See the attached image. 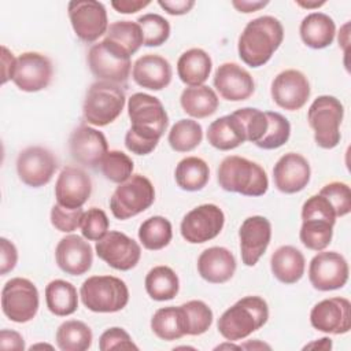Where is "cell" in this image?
I'll return each instance as SVG.
<instances>
[{
    "label": "cell",
    "instance_id": "cell-58",
    "mask_svg": "<svg viewBox=\"0 0 351 351\" xmlns=\"http://www.w3.org/2000/svg\"><path fill=\"white\" fill-rule=\"evenodd\" d=\"M240 347H241V348H247V350H262V348H267V350H270V346H269V344L261 343V341H258V340L244 343V344H241Z\"/></svg>",
    "mask_w": 351,
    "mask_h": 351
},
{
    "label": "cell",
    "instance_id": "cell-44",
    "mask_svg": "<svg viewBox=\"0 0 351 351\" xmlns=\"http://www.w3.org/2000/svg\"><path fill=\"white\" fill-rule=\"evenodd\" d=\"M143 32L145 47H159L170 36V23L159 14H144L136 21Z\"/></svg>",
    "mask_w": 351,
    "mask_h": 351
},
{
    "label": "cell",
    "instance_id": "cell-52",
    "mask_svg": "<svg viewBox=\"0 0 351 351\" xmlns=\"http://www.w3.org/2000/svg\"><path fill=\"white\" fill-rule=\"evenodd\" d=\"M0 347L1 350H15L22 351L25 350V340L16 330L1 329L0 332Z\"/></svg>",
    "mask_w": 351,
    "mask_h": 351
},
{
    "label": "cell",
    "instance_id": "cell-4",
    "mask_svg": "<svg viewBox=\"0 0 351 351\" xmlns=\"http://www.w3.org/2000/svg\"><path fill=\"white\" fill-rule=\"evenodd\" d=\"M218 184L223 191L258 197L267 192L269 180L263 167L247 158L229 155L217 171Z\"/></svg>",
    "mask_w": 351,
    "mask_h": 351
},
{
    "label": "cell",
    "instance_id": "cell-1",
    "mask_svg": "<svg viewBox=\"0 0 351 351\" xmlns=\"http://www.w3.org/2000/svg\"><path fill=\"white\" fill-rule=\"evenodd\" d=\"M128 114L132 126L125 134L126 148L136 155L151 154L169 125V115L162 101L148 93L137 92L128 100Z\"/></svg>",
    "mask_w": 351,
    "mask_h": 351
},
{
    "label": "cell",
    "instance_id": "cell-45",
    "mask_svg": "<svg viewBox=\"0 0 351 351\" xmlns=\"http://www.w3.org/2000/svg\"><path fill=\"white\" fill-rule=\"evenodd\" d=\"M234 114L243 122L247 141H251L256 145L262 140L267 129L266 111H261L252 107H244V108L236 110Z\"/></svg>",
    "mask_w": 351,
    "mask_h": 351
},
{
    "label": "cell",
    "instance_id": "cell-28",
    "mask_svg": "<svg viewBox=\"0 0 351 351\" xmlns=\"http://www.w3.org/2000/svg\"><path fill=\"white\" fill-rule=\"evenodd\" d=\"M304 255L293 245L278 247L270 258L271 273L282 284L298 282L304 274Z\"/></svg>",
    "mask_w": 351,
    "mask_h": 351
},
{
    "label": "cell",
    "instance_id": "cell-47",
    "mask_svg": "<svg viewBox=\"0 0 351 351\" xmlns=\"http://www.w3.org/2000/svg\"><path fill=\"white\" fill-rule=\"evenodd\" d=\"M319 195L330 202L337 217H344L351 211V191L346 182H329L321 188Z\"/></svg>",
    "mask_w": 351,
    "mask_h": 351
},
{
    "label": "cell",
    "instance_id": "cell-62",
    "mask_svg": "<svg viewBox=\"0 0 351 351\" xmlns=\"http://www.w3.org/2000/svg\"><path fill=\"white\" fill-rule=\"evenodd\" d=\"M36 348H49V350H52L53 347L51 344H34V346L30 347V350H36Z\"/></svg>",
    "mask_w": 351,
    "mask_h": 351
},
{
    "label": "cell",
    "instance_id": "cell-13",
    "mask_svg": "<svg viewBox=\"0 0 351 351\" xmlns=\"http://www.w3.org/2000/svg\"><path fill=\"white\" fill-rule=\"evenodd\" d=\"M95 250L101 261L121 271H128L136 267L141 258L138 243L118 230L107 232L99 241H96Z\"/></svg>",
    "mask_w": 351,
    "mask_h": 351
},
{
    "label": "cell",
    "instance_id": "cell-35",
    "mask_svg": "<svg viewBox=\"0 0 351 351\" xmlns=\"http://www.w3.org/2000/svg\"><path fill=\"white\" fill-rule=\"evenodd\" d=\"M152 332L162 340L171 341L185 336L184 313L181 306H169L156 310L151 318Z\"/></svg>",
    "mask_w": 351,
    "mask_h": 351
},
{
    "label": "cell",
    "instance_id": "cell-51",
    "mask_svg": "<svg viewBox=\"0 0 351 351\" xmlns=\"http://www.w3.org/2000/svg\"><path fill=\"white\" fill-rule=\"evenodd\" d=\"M18 262V251L12 241L5 237L0 239V274L10 273Z\"/></svg>",
    "mask_w": 351,
    "mask_h": 351
},
{
    "label": "cell",
    "instance_id": "cell-60",
    "mask_svg": "<svg viewBox=\"0 0 351 351\" xmlns=\"http://www.w3.org/2000/svg\"><path fill=\"white\" fill-rule=\"evenodd\" d=\"M348 23H346L341 29V33H339V44L344 47V51L347 52V45H348Z\"/></svg>",
    "mask_w": 351,
    "mask_h": 351
},
{
    "label": "cell",
    "instance_id": "cell-32",
    "mask_svg": "<svg viewBox=\"0 0 351 351\" xmlns=\"http://www.w3.org/2000/svg\"><path fill=\"white\" fill-rule=\"evenodd\" d=\"M45 302L48 310L58 317H67L78 308V293L75 287L66 280H52L45 287Z\"/></svg>",
    "mask_w": 351,
    "mask_h": 351
},
{
    "label": "cell",
    "instance_id": "cell-61",
    "mask_svg": "<svg viewBox=\"0 0 351 351\" xmlns=\"http://www.w3.org/2000/svg\"><path fill=\"white\" fill-rule=\"evenodd\" d=\"M222 348H237V350H241L240 346H234L232 343H226V344H219L218 347H215V350H222Z\"/></svg>",
    "mask_w": 351,
    "mask_h": 351
},
{
    "label": "cell",
    "instance_id": "cell-10",
    "mask_svg": "<svg viewBox=\"0 0 351 351\" xmlns=\"http://www.w3.org/2000/svg\"><path fill=\"white\" fill-rule=\"evenodd\" d=\"M40 306L37 287L27 278L14 277L1 289V310L4 315L18 324L32 321Z\"/></svg>",
    "mask_w": 351,
    "mask_h": 351
},
{
    "label": "cell",
    "instance_id": "cell-18",
    "mask_svg": "<svg viewBox=\"0 0 351 351\" xmlns=\"http://www.w3.org/2000/svg\"><path fill=\"white\" fill-rule=\"evenodd\" d=\"M310 324L314 329L344 335L351 329V303L346 298H329L318 302L310 313Z\"/></svg>",
    "mask_w": 351,
    "mask_h": 351
},
{
    "label": "cell",
    "instance_id": "cell-56",
    "mask_svg": "<svg viewBox=\"0 0 351 351\" xmlns=\"http://www.w3.org/2000/svg\"><path fill=\"white\" fill-rule=\"evenodd\" d=\"M269 4V1H256V0H233L232 5L239 11V12H244V14H250V12H255L263 7H266Z\"/></svg>",
    "mask_w": 351,
    "mask_h": 351
},
{
    "label": "cell",
    "instance_id": "cell-8",
    "mask_svg": "<svg viewBox=\"0 0 351 351\" xmlns=\"http://www.w3.org/2000/svg\"><path fill=\"white\" fill-rule=\"evenodd\" d=\"M86 62L90 73L99 81L119 85L125 84L130 75V55L106 38L89 48Z\"/></svg>",
    "mask_w": 351,
    "mask_h": 351
},
{
    "label": "cell",
    "instance_id": "cell-20",
    "mask_svg": "<svg viewBox=\"0 0 351 351\" xmlns=\"http://www.w3.org/2000/svg\"><path fill=\"white\" fill-rule=\"evenodd\" d=\"M69 147L73 159L90 169L100 166L103 158L108 152L106 136L100 130L88 125H81L73 130Z\"/></svg>",
    "mask_w": 351,
    "mask_h": 351
},
{
    "label": "cell",
    "instance_id": "cell-55",
    "mask_svg": "<svg viewBox=\"0 0 351 351\" xmlns=\"http://www.w3.org/2000/svg\"><path fill=\"white\" fill-rule=\"evenodd\" d=\"M15 63H16V58L14 56V53L5 45H1V84L3 85L8 80H12Z\"/></svg>",
    "mask_w": 351,
    "mask_h": 351
},
{
    "label": "cell",
    "instance_id": "cell-24",
    "mask_svg": "<svg viewBox=\"0 0 351 351\" xmlns=\"http://www.w3.org/2000/svg\"><path fill=\"white\" fill-rule=\"evenodd\" d=\"M311 176L307 159L296 152L282 155L273 167L276 188L282 193H296L303 191Z\"/></svg>",
    "mask_w": 351,
    "mask_h": 351
},
{
    "label": "cell",
    "instance_id": "cell-49",
    "mask_svg": "<svg viewBox=\"0 0 351 351\" xmlns=\"http://www.w3.org/2000/svg\"><path fill=\"white\" fill-rule=\"evenodd\" d=\"M82 207L70 210L66 207H62L60 204H53L51 210V223L63 233H70L74 232L77 228L81 225V219L84 215Z\"/></svg>",
    "mask_w": 351,
    "mask_h": 351
},
{
    "label": "cell",
    "instance_id": "cell-37",
    "mask_svg": "<svg viewBox=\"0 0 351 351\" xmlns=\"http://www.w3.org/2000/svg\"><path fill=\"white\" fill-rule=\"evenodd\" d=\"M173 237V228L167 218L155 215L147 218L138 228V240L144 248L158 251L169 245Z\"/></svg>",
    "mask_w": 351,
    "mask_h": 351
},
{
    "label": "cell",
    "instance_id": "cell-16",
    "mask_svg": "<svg viewBox=\"0 0 351 351\" xmlns=\"http://www.w3.org/2000/svg\"><path fill=\"white\" fill-rule=\"evenodd\" d=\"M53 67L48 56L40 52H23L16 58L12 81L23 92L45 89L52 80Z\"/></svg>",
    "mask_w": 351,
    "mask_h": 351
},
{
    "label": "cell",
    "instance_id": "cell-50",
    "mask_svg": "<svg viewBox=\"0 0 351 351\" xmlns=\"http://www.w3.org/2000/svg\"><path fill=\"white\" fill-rule=\"evenodd\" d=\"M100 351L110 350H138V347L133 343L132 337L123 328H110L101 333L99 339Z\"/></svg>",
    "mask_w": 351,
    "mask_h": 351
},
{
    "label": "cell",
    "instance_id": "cell-27",
    "mask_svg": "<svg viewBox=\"0 0 351 351\" xmlns=\"http://www.w3.org/2000/svg\"><path fill=\"white\" fill-rule=\"evenodd\" d=\"M207 141L219 151L237 148L247 141L243 122L234 112L217 118L207 129Z\"/></svg>",
    "mask_w": 351,
    "mask_h": 351
},
{
    "label": "cell",
    "instance_id": "cell-57",
    "mask_svg": "<svg viewBox=\"0 0 351 351\" xmlns=\"http://www.w3.org/2000/svg\"><path fill=\"white\" fill-rule=\"evenodd\" d=\"M311 348H318V350H330L332 348V340L329 337H322L319 339L318 341H313V343H308L303 347V350H311Z\"/></svg>",
    "mask_w": 351,
    "mask_h": 351
},
{
    "label": "cell",
    "instance_id": "cell-46",
    "mask_svg": "<svg viewBox=\"0 0 351 351\" xmlns=\"http://www.w3.org/2000/svg\"><path fill=\"white\" fill-rule=\"evenodd\" d=\"M110 221L107 214L97 207H90L81 219V233L86 240L99 241L108 232Z\"/></svg>",
    "mask_w": 351,
    "mask_h": 351
},
{
    "label": "cell",
    "instance_id": "cell-29",
    "mask_svg": "<svg viewBox=\"0 0 351 351\" xmlns=\"http://www.w3.org/2000/svg\"><path fill=\"white\" fill-rule=\"evenodd\" d=\"M299 33L302 41L307 47L313 49H322L333 43L336 25L328 14L311 12L300 22Z\"/></svg>",
    "mask_w": 351,
    "mask_h": 351
},
{
    "label": "cell",
    "instance_id": "cell-36",
    "mask_svg": "<svg viewBox=\"0 0 351 351\" xmlns=\"http://www.w3.org/2000/svg\"><path fill=\"white\" fill-rule=\"evenodd\" d=\"M90 328L78 319H69L56 330V346L62 351H85L92 346Z\"/></svg>",
    "mask_w": 351,
    "mask_h": 351
},
{
    "label": "cell",
    "instance_id": "cell-9",
    "mask_svg": "<svg viewBox=\"0 0 351 351\" xmlns=\"http://www.w3.org/2000/svg\"><path fill=\"white\" fill-rule=\"evenodd\" d=\"M155 202V188L152 182L141 174H132L119 184L110 197V208L117 219H128L152 206Z\"/></svg>",
    "mask_w": 351,
    "mask_h": 351
},
{
    "label": "cell",
    "instance_id": "cell-26",
    "mask_svg": "<svg viewBox=\"0 0 351 351\" xmlns=\"http://www.w3.org/2000/svg\"><path fill=\"white\" fill-rule=\"evenodd\" d=\"M236 258L225 247L206 248L197 258V271L203 280L211 284L229 281L236 271Z\"/></svg>",
    "mask_w": 351,
    "mask_h": 351
},
{
    "label": "cell",
    "instance_id": "cell-21",
    "mask_svg": "<svg viewBox=\"0 0 351 351\" xmlns=\"http://www.w3.org/2000/svg\"><path fill=\"white\" fill-rule=\"evenodd\" d=\"M92 193V180L80 167L66 166L62 169L56 184L55 197L62 207L75 210L82 207Z\"/></svg>",
    "mask_w": 351,
    "mask_h": 351
},
{
    "label": "cell",
    "instance_id": "cell-12",
    "mask_svg": "<svg viewBox=\"0 0 351 351\" xmlns=\"http://www.w3.org/2000/svg\"><path fill=\"white\" fill-rule=\"evenodd\" d=\"M67 12L74 33L85 43L96 41L108 29L107 11L100 1L73 0L67 5Z\"/></svg>",
    "mask_w": 351,
    "mask_h": 351
},
{
    "label": "cell",
    "instance_id": "cell-53",
    "mask_svg": "<svg viewBox=\"0 0 351 351\" xmlns=\"http://www.w3.org/2000/svg\"><path fill=\"white\" fill-rule=\"evenodd\" d=\"M158 4L170 15H184L195 7V0H159Z\"/></svg>",
    "mask_w": 351,
    "mask_h": 351
},
{
    "label": "cell",
    "instance_id": "cell-54",
    "mask_svg": "<svg viewBox=\"0 0 351 351\" xmlns=\"http://www.w3.org/2000/svg\"><path fill=\"white\" fill-rule=\"evenodd\" d=\"M149 0H112L111 7L121 14H134L147 5H149Z\"/></svg>",
    "mask_w": 351,
    "mask_h": 351
},
{
    "label": "cell",
    "instance_id": "cell-43",
    "mask_svg": "<svg viewBox=\"0 0 351 351\" xmlns=\"http://www.w3.org/2000/svg\"><path fill=\"white\" fill-rule=\"evenodd\" d=\"M132 158L122 151H108L100 163V170L103 176L115 184L125 182L133 173Z\"/></svg>",
    "mask_w": 351,
    "mask_h": 351
},
{
    "label": "cell",
    "instance_id": "cell-6",
    "mask_svg": "<svg viewBox=\"0 0 351 351\" xmlns=\"http://www.w3.org/2000/svg\"><path fill=\"white\" fill-rule=\"evenodd\" d=\"M125 103V92L118 84L97 81L88 88L82 114L88 123L93 126H107L121 115Z\"/></svg>",
    "mask_w": 351,
    "mask_h": 351
},
{
    "label": "cell",
    "instance_id": "cell-22",
    "mask_svg": "<svg viewBox=\"0 0 351 351\" xmlns=\"http://www.w3.org/2000/svg\"><path fill=\"white\" fill-rule=\"evenodd\" d=\"M56 265L70 276L85 274L93 263V251L84 237L69 234L60 239L55 250Z\"/></svg>",
    "mask_w": 351,
    "mask_h": 351
},
{
    "label": "cell",
    "instance_id": "cell-33",
    "mask_svg": "<svg viewBox=\"0 0 351 351\" xmlns=\"http://www.w3.org/2000/svg\"><path fill=\"white\" fill-rule=\"evenodd\" d=\"M145 291L148 296L158 302L171 300L180 291V280L169 266H155L145 276Z\"/></svg>",
    "mask_w": 351,
    "mask_h": 351
},
{
    "label": "cell",
    "instance_id": "cell-48",
    "mask_svg": "<svg viewBox=\"0 0 351 351\" xmlns=\"http://www.w3.org/2000/svg\"><path fill=\"white\" fill-rule=\"evenodd\" d=\"M310 218H318V219H325L332 223L336 222V211L330 202L322 196V195H313L310 196L302 207V221L303 219H310Z\"/></svg>",
    "mask_w": 351,
    "mask_h": 351
},
{
    "label": "cell",
    "instance_id": "cell-5",
    "mask_svg": "<svg viewBox=\"0 0 351 351\" xmlns=\"http://www.w3.org/2000/svg\"><path fill=\"white\" fill-rule=\"evenodd\" d=\"M80 296L82 304L93 313H117L126 307L129 289L118 277L92 276L82 282Z\"/></svg>",
    "mask_w": 351,
    "mask_h": 351
},
{
    "label": "cell",
    "instance_id": "cell-38",
    "mask_svg": "<svg viewBox=\"0 0 351 351\" xmlns=\"http://www.w3.org/2000/svg\"><path fill=\"white\" fill-rule=\"evenodd\" d=\"M203 140V129L197 121L180 119L177 121L167 136L170 147L177 152H189L195 149Z\"/></svg>",
    "mask_w": 351,
    "mask_h": 351
},
{
    "label": "cell",
    "instance_id": "cell-14",
    "mask_svg": "<svg viewBox=\"0 0 351 351\" xmlns=\"http://www.w3.org/2000/svg\"><path fill=\"white\" fill-rule=\"evenodd\" d=\"M348 263L336 251H319L308 265L311 285L322 292L343 288L348 281Z\"/></svg>",
    "mask_w": 351,
    "mask_h": 351
},
{
    "label": "cell",
    "instance_id": "cell-2",
    "mask_svg": "<svg viewBox=\"0 0 351 351\" xmlns=\"http://www.w3.org/2000/svg\"><path fill=\"white\" fill-rule=\"evenodd\" d=\"M284 40L282 23L271 16L263 15L250 21L241 32L237 43L240 59L250 67L266 64Z\"/></svg>",
    "mask_w": 351,
    "mask_h": 351
},
{
    "label": "cell",
    "instance_id": "cell-25",
    "mask_svg": "<svg viewBox=\"0 0 351 351\" xmlns=\"http://www.w3.org/2000/svg\"><path fill=\"white\" fill-rule=\"evenodd\" d=\"M133 81L149 90H162L170 85L173 70L167 59L156 53L140 56L132 69Z\"/></svg>",
    "mask_w": 351,
    "mask_h": 351
},
{
    "label": "cell",
    "instance_id": "cell-41",
    "mask_svg": "<svg viewBox=\"0 0 351 351\" xmlns=\"http://www.w3.org/2000/svg\"><path fill=\"white\" fill-rule=\"evenodd\" d=\"M184 313L185 333L189 336H199L208 330L213 324V311L202 300H189L181 304Z\"/></svg>",
    "mask_w": 351,
    "mask_h": 351
},
{
    "label": "cell",
    "instance_id": "cell-30",
    "mask_svg": "<svg viewBox=\"0 0 351 351\" xmlns=\"http://www.w3.org/2000/svg\"><path fill=\"white\" fill-rule=\"evenodd\" d=\"M211 67V58L204 49L191 48L178 58L177 74L185 85L199 86L210 77Z\"/></svg>",
    "mask_w": 351,
    "mask_h": 351
},
{
    "label": "cell",
    "instance_id": "cell-15",
    "mask_svg": "<svg viewBox=\"0 0 351 351\" xmlns=\"http://www.w3.org/2000/svg\"><path fill=\"white\" fill-rule=\"evenodd\" d=\"M58 169L53 154L40 145L22 149L16 158V173L19 180L32 188L47 185Z\"/></svg>",
    "mask_w": 351,
    "mask_h": 351
},
{
    "label": "cell",
    "instance_id": "cell-59",
    "mask_svg": "<svg viewBox=\"0 0 351 351\" xmlns=\"http://www.w3.org/2000/svg\"><path fill=\"white\" fill-rule=\"evenodd\" d=\"M326 1H304V0H296V4L303 7V8H307V10H313V8H318L321 5H324Z\"/></svg>",
    "mask_w": 351,
    "mask_h": 351
},
{
    "label": "cell",
    "instance_id": "cell-7",
    "mask_svg": "<svg viewBox=\"0 0 351 351\" xmlns=\"http://www.w3.org/2000/svg\"><path fill=\"white\" fill-rule=\"evenodd\" d=\"M343 117L344 107L335 96L322 95L311 103L307 111V121L314 130V140L318 147L332 149L340 143Z\"/></svg>",
    "mask_w": 351,
    "mask_h": 351
},
{
    "label": "cell",
    "instance_id": "cell-39",
    "mask_svg": "<svg viewBox=\"0 0 351 351\" xmlns=\"http://www.w3.org/2000/svg\"><path fill=\"white\" fill-rule=\"evenodd\" d=\"M104 38L119 45L130 56L136 53L141 45H144L141 27L137 22L132 21H117L111 23L106 32Z\"/></svg>",
    "mask_w": 351,
    "mask_h": 351
},
{
    "label": "cell",
    "instance_id": "cell-19",
    "mask_svg": "<svg viewBox=\"0 0 351 351\" xmlns=\"http://www.w3.org/2000/svg\"><path fill=\"white\" fill-rule=\"evenodd\" d=\"M239 237L243 263L245 266H255L270 244L271 223L262 215L248 217L240 226Z\"/></svg>",
    "mask_w": 351,
    "mask_h": 351
},
{
    "label": "cell",
    "instance_id": "cell-34",
    "mask_svg": "<svg viewBox=\"0 0 351 351\" xmlns=\"http://www.w3.org/2000/svg\"><path fill=\"white\" fill-rule=\"evenodd\" d=\"M174 178L182 191L196 192L207 185L210 180V169L202 158L186 156L176 166Z\"/></svg>",
    "mask_w": 351,
    "mask_h": 351
},
{
    "label": "cell",
    "instance_id": "cell-11",
    "mask_svg": "<svg viewBox=\"0 0 351 351\" xmlns=\"http://www.w3.org/2000/svg\"><path fill=\"white\" fill-rule=\"evenodd\" d=\"M225 223V214L217 204H200L181 221V236L191 244H202L215 239Z\"/></svg>",
    "mask_w": 351,
    "mask_h": 351
},
{
    "label": "cell",
    "instance_id": "cell-23",
    "mask_svg": "<svg viewBox=\"0 0 351 351\" xmlns=\"http://www.w3.org/2000/svg\"><path fill=\"white\" fill-rule=\"evenodd\" d=\"M214 88L228 101H243L252 96L255 82L251 74L237 63H222L214 74Z\"/></svg>",
    "mask_w": 351,
    "mask_h": 351
},
{
    "label": "cell",
    "instance_id": "cell-17",
    "mask_svg": "<svg viewBox=\"0 0 351 351\" xmlns=\"http://www.w3.org/2000/svg\"><path fill=\"white\" fill-rule=\"evenodd\" d=\"M270 93L278 107L288 111H298L310 97V84L302 71L289 69L274 77Z\"/></svg>",
    "mask_w": 351,
    "mask_h": 351
},
{
    "label": "cell",
    "instance_id": "cell-40",
    "mask_svg": "<svg viewBox=\"0 0 351 351\" xmlns=\"http://www.w3.org/2000/svg\"><path fill=\"white\" fill-rule=\"evenodd\" d=\"M333 226L335 223L318 219V218H310L303 219L299 237L302 244L311 250V251H324L332 241L333 236Z\"/></svg>",
    "mask_w": 351,
    "mask_h": 351
},
{
    "label": "cell",
    "instance_id": "cell-42",
    "mask_svg": "<svg viewBox=\"0 0 351 351\" xmlns=\"http://www.w3.org/2000/svg\"><path fill=\"white\" fill-rule=\"evenodd\" d=\"M267 115V129L262 140L256 147L262 149H276L284 145L291 136L289 121L280 112L266 111Z\"/></svg>",
    "mask_w": 351,
    "mask_h": 351
},
{
    "label": "cell",
    "instance_id": "cell-31",
    "mask_svg": "<svg viewBox=\"0 0 351 351\" xmlns=\"http://www.w3.org/2000/svg\"><path fill=\"white\" fill-rule=\"evenodd\" d=\"M180 103L184 112L197 119L213 115L219 106L217 93L207 85L185 88L180 96Z\"/></svg>",
    "mask_w": 351,
    "mask_h": 351
},
{
    "label": "cell",
    "instance_id": "cell-3",
    "mask_svg": "<svg viewBox=\"0 0 351 351\" xmlns=\"http://www.w3.org/2000/svg\"><path fill=\"white\" fill-rule=\"evenodd\" d=\"M269 319V306L261 296H244L218 318L217 328L228 341H239L261 329Z\"/></svg>",
    "mask_w": 351,
    "mask_h": 351
}]
</instances>
